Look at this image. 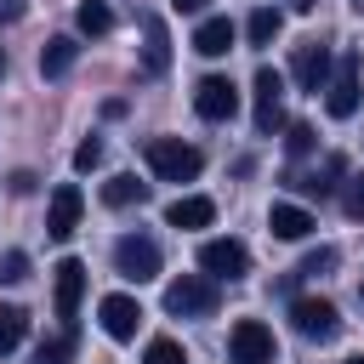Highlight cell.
I'll return each instance as SVG.
<instances>
[{"label": "cell", "instance_id": "16", "mask_svg": "<svg viewBox=\"0 0 364 364\" xmlns=\"http://www.w3.org/2000/svg\"><path fill=\"white\" fill-rule=\"evenodd\" d=\"M228 46H233V23H228V17H205V23L193 28V51H199V57H222Z\"/></svg>", "mask_w": 364, "mask_h": 364}, {"label": "cell", "instance_id": "7", "mask_svg": "<svg viewBox=\"0 0 364 364\" xmlns=\"http://www.w3.org/2000/svg\"><path fill=\"white\" fill-rule=\"evenodd\" d=\"M228 358L233 364H273V330L262 318H239L228 336Z\"/></svg>", "mask_w": 364, "mask_h": 364}, {"label": "cell", "instance_id": "34", "mask_svg": "<svg viewBox=\"0 0 364 364\" xmlns=\"http://www.w3.org/2000/svg\"><path fill=\"white\" fill-rule=\"evenodd\" d=\"M313 6H318V0H296V11H313Z\"/></svg>", "mask_w": 364, "mask_h": 364}, {"label": "cell", "instance_id": "12", "mask_svg": "<svg viewBox=\"0 0 364 364\" xmlns=\"http://www.w3.org/2000/svg\"><path fill=\"white\" fill-rule=\"evenodd\" d=\"M97 318H102V330L114 336V341H131L136 336V324H142V307H136V296H102L97 301Z\"/></svg>", "mask_w": 364, "mask_h": 364}, {"label": "cell", "instance_id": "22", "mask_svg": "<svg viewBox=\"0 0 364 364\" xmlns=\"http://www.w3.org/2000/svg\"><path fill=\"white\" fill-rule=\"evenodd\" d=\"M279 28H284V17H279L273 6H256V11H250V23H245V34H250V46H267V40L279 34Z\"/></svg>", "mask_w": 364, "mask_h": 364}, {"label": "cell", "instance_id": "36", "mask_svg": "<svg viewBox=\"0 0 364 364\" xmlns=\"http://www.w3.org/2000/svg\"><path fill=\"white\" fill-rule=\"evenodd\" d=\"M0 74H6V51H0Z\"/></svg>", "mask_w": 364, "mask_h": 364}, {"label": "cell", "instance_id": "11", "mask_svg": "<svg viewBox=\"0 0 364 364\" xmlns=\"http://www.w3.org/2000/svg\"><path fill=\"white\" fill-rule=\"evenodd\" d=\"M57 318H63V330H74V313H80V296H85V262H57Z\"/></svg>", "mask_w": 364, "mask_h": 364}, {"label": "cell", "instance_id": "5", "mask_svg": "<svg viewBox=\"0 0 364 364\" xmlns=\"http://www.w3.org/2000/svg\"><path fill=\"white\" fill-rule=\"evenodd\" d=\"M290 324H296V336H307V341H330V336L341 330L336 301H324V296H296V301H290Z\"/></svg>", "mask_w": 364, "mask_h": 364}, {"label": "cell", "instance_id": "26", "mask_svg": "<svg viewBox=\"0 0 364 364\" xmlns=\"http://www.w3.org/2000/svg\"><path fill=\"white\" fill-rule=\"evenodd\" d=\"M74 353V330H63V336H51V341H40V364H63Z\"/></svg>", "mask_w": 364, "mask_h": 364}, {"label": "cell", "instance_id": "10", "mask_svg": "<svg viewBox=\"0 0 364 364\" xmlns=\"http://www.w3.org/2000/svg\"><path fill=\"white\" fill-rule=\"evenodd\" d=\"M80 210H85L80 188H74V182H63V188L51 193V205H46V233H51V239H74V228H80Z\"/></svg>", "mask_w": 364, "mask_h": 364}, {"label": "cell", "instance_id": "9", "mask_svg": "<svg viewBox=\"0 0 364 364\" xmlns=\"http://www.w3.org/2000/svg\"><path fill=\"white\" fill-rule=\"evenodd\" d=\"M290 74L301 91H324V74H330V46L324 40H301L296 57H290Z\"/></svg>", "mask_w": 364, "mask_h": 364}, {"label": "cell", "instance_id": "19", "mask_svg": "<svg viewBox=\"0 0 364 364\" xmlns=\"http://www.w3.org/2000/svg\"><path fill=\"white\" fill-rule=\"evenodd\" d=\"M341 171H347V165H341V154H330V159H324V171H307V176H290V188H296V193H307V199H313V193L324 199V193L336 188L330 176H341Z\"/></svg>", "mask_w": 364, "mask_h": 364}, {"label": "cell", "instance_id": "28", "mask_svg": "<svg viewBox=\"0 0 364 364\" xmlns=\"http://www.w3.org/2000/svg\"><path fill=\"white\" fill-rule=\"evenodd\" d=\"M97 165H102V142H97V136H85V142L74 148V171H97Z\"/></svg>", "mask_w": 364, "mask_h": 364}, {"label": "cell", "instance_id": "8", "mask_svg": "<svg viewBox=\"0 0 364 364\" xmlns=\"http://www.w3.org/2000/svg\"><path fill=\"white\" fill-rule=\"evenodd\" d=\"M193 108H199V119H233L239 85H233L228 74H205V80L193 85Z\"/></svg>", "mask_w": 364, "mask_h": 364}, {"label": "cell", "instance_id": "15", "mask_svg": "<svg viewBox=\"0 0 364 364\" xmlns=\"http://www.w3.org/2000/svg\"><path fill=\"white\" fill-rule=\"evenodd\" d=\"M142 68L148 74H165L171 68V34L159 17H142Z\"/></svg>", "mask_w": 364, "mask_h": 364}, {"label": "cell", "instance_id": "37", "mask_svg": "<svg viewBox=\"0 0 364 364\" xmlns=\"http://www.w3.org/2000/svg\"><path fill=\"white\" fill-rule=\"evenodd\" d=\"M358 296H364V279H358Z\"/></svg>", "mask_w": 364, "mask_h": 364}, {"label": "cell", "instance_id": "13", "mask_svg": "<svg viewBox=\"0 0 364 364\" xmlns=\"http://www.w3.org/2000/svg\"><path fill=\"white\" fill-rule=\"evenodd\" d=\"M324 91H330L324 108H330L336 119H347V114L358 108V57H341V68H336V80H330Z\"/></svg>", "mask_w": 364, "mask_h": 364}, {"label": "cell", "instance_id": "25", "mask_svg": "<svg viewBox=\"0 0 364 364\" xmlns=\"http://www.w3.org/2000/svg\"><path fill=\"white\" fill-rule=\"evenodd\" d=\"M284 148H290L296 159H301V154H313V148H318V136H313V125H307V119H296V125H290V136H284Z\"/></svg>", "mask_w": 364, "mask_h": 364}, {"label": "cell", "instance_id": "4", "mask_svg": "<svg viewBox=\"0 0 364 364\" xmlns=\"http://www.w3.org/2000/svg\"><path fill=\"white\" fill-rule=\"evenodd\" d=\"M199 267H205L216 284H222V279L233 284V279L250 273V250H245L239 239H205V245H199Z\"/></svg>", "mask_w": 364, "mask_h": 364}, {"label": "cell", "instance_id": "17", "mask_svg": "<svg viewBox=\"0 0 364 364\" xmlns=\"http://www.w3.org/2000/svg\"><path fill=\"white\" fill-rule=\"evenodd\" d=\"M74 57H80V46H74L68 34H57V40H46V51H40V74H46V80H63V74L74 68Z\"/></svg>", "mask_w": 364, "mask_h": 364}, {"label": "cell", "instance_id": "23", "mask_svg": "<svg viewBox=\"0 0 364 364\" xmlns=\"http://www.w3.org/2000/svg\"><path fill=\"white\" fill-rule=\"evenodd\" d=\"M23 336H28V313H23V307H0V358H6Z\"/></svg>", "mask_w": 364, "mask_h": 364}, {"label": "cell", "instance_id": "29", "mask_svg": "<svg viewBox=\"0 0 364 364\" xmlns=\"http://www.w3.org/2000/svg\"><path fill=\"white\" fill-rule=\"evenodd\" d=\"M330 267H336V250L324 245V250H313V256H307V262H301L296 273H301V279H318V273H330Z\"/></svg>", "mask_w": 364, "mask_h": 364}, {"label": "cell", "instance_id": "6", "mask_svg": "<svg viewBox=\"0 0 364 364\" xmlns=\"http://www.w3.org/2000/svg\"><path fill=\"white\" fill-rule=\"evenodd\" d=\"M284 125V74L279 68H256V131L262 136H273Z\"/></svg>", "mask_w": 364, "mask_h": 364}, {"label": "cell", "instance_id": "21", "mask_svg": "<svg viewBox=\"0 0 364 364\" xmlns=\"http://www.w3.org/2000/svg\"><path fill=\"white\" fill-rule=\"evenodd\" d=\"M74 23H80V34H108V28H114V11H108L102 0H80Z\"/></svg>", "mask_w": 364, "mask_h": 364}, {"label": "cell", "instance_id": "35", "mask_svg": "<svg viewBox=\"0 0 364 364\" xmlns=\"http://www.w3.org/2000/svg\"><path fill=\"white\" fill-rule=\"evenodd\" d=\"M347 364H364V353H358V358H347Z\"/></svg>", "mask_w": 364, "mask_h": 364}, {"label": "cell", "instance_id": "3", "mask_svg": "<svg viewBox=\"0 0 364 364\" xmlns=\"http://www.w3.org/2000/svg\"><path fill=\"white\" fill-rule=\"evenodd\" d=\"M114 267H119V279L148 284V279H159V245H154L148 233H125V239L114 245Z\"/></svg>", "mask_w": 364, "mask_h": 364}, {"label": "cell", "instance_id": "31", "mask_svg": "<svg viewBox=\"0 0 364 364\" xmlns=\"http://www.w3.org/2000/svg\"><path fill=\"white\" fill-rule=\"evenodd\" d=\"M34 182H40L34 171H17V176H11V193H34Z\"/></svg>", "mask_w": 364, "mask_h": 364}, {"label": "cell", "instance_id": "27", "mask_svg": "<svg viewBox=\"0 0 364 364\" xmlns=\"http://www.w3.org/2000/svg\"><path fill=\"white\" fill-rule=\"evenodd\" d=\"M0 279H6V284H23V279H28V256H23V250H6V256H0Z\"/></svg>", "mask_w": 364, "mask_h": 364}, {"label": "cell", "instance_id": "32", "mask_svg": "<svg viewBox=\"0 0 364 364\" xmlns=\"http://www.w3.org/2000/svg\"><path fill=\"white\" fill-rule=\"evenodd\" d=\"M11 17H23V0H0V23H11Z\"/></svg>", "mask_w": 364, "mask_h": 364}, {"label": "cell", "instance_id": "30", "mask_svg": "<svg viewBox=\"0 0 364 364\" xmlns=\"http://www.w3.org/2000/svg\"><path fill=\"white\" fill-rule=\"evenodd\" d=\"M341 205H347V216H353V222H364V171H358V176H347V199H341Z\"/></svg>", "mask_w": 364, "mask_h": 364}, {"label": "cell", "instance_id": "38", "mask_svg": "<svg viewBox=\"0 0 364 364\" xmlns=\"http://www.w3.org/2000/svg\"><path fill=\"white\" fill-rule=\"evenodd\" d=\"M358 6H364V0H358Z\"/></svg>", "mask_w": 364, "mask_h": 364}, {"label": "cell", "instance_id": "24", "mask_svg": "<svg viewBox=\"0 0 364 364\" xmlns=\"http://www.w3.org/2000/svg\"><path fill=\"white\" fill-rule=\"evenodd\" d=\"M142 364H188V353H182L171 336H154V341H148V353H142Z\"/></svg>", "mask_w": 364, "mask_h": 364}, {"label": "cell", "instance_id": "1", "mask_svg": "<svg viewBox=\"0 0 364 364\" xmlns=\"http://www.w3.org/2000/svg\"><path fill=\"white\" fill-rule=\"evenodd\" d=\"M142 154H148V171H154L159 182H193V176L205 171V154H199L193 142H182V136H148Z\"/></svg>", "mask_w": 364, "mask_h": 364}, {"label": "cell", "instance_id": "14", "mask_svg": "<svg viewBox=\"0 0 364 364\" xmlns=\"http://www.w3.org/2000/svg\"><path fill=\"white\" fill-rule=\"evenodd\" d=\"M165 222H171V228H210V222H216V205H210L205 193H182V199L165 205Z\"/></svg>", "mask_w": 364, "mask_h": 364}, {"label": "cell", "instance_id": "18", "mask_svg": "<svg viewBox=\"0 0 364 364\" xmlns=\"http://www.w3.org/2000/svg\"><path fill=\"white\" fill-rule=\"evenodd\" d=\"M267 228H273L279 239H307V233H313V216H307L301 205H273V210H267Z\"/></svg>", "mask_w": 364, "mask_h": 364}, {"label": "cell", "instance_id": "20", "mask_svg": "<svg viewBox=\"0 0 364 364\" xmlns=\"http://www.w3.org/2000/svg\"><path fill=\"white\" fill-rule=\"evenodd\" d=\"M142 199H148V182H136V176H108L102 182V205H114V210L142 205Z\"/></svg>", "mask_w": 364, "mask_h": 364}, {"label": "cell", "instance_id": "33", "mask_svg": "<svg viewBox=\"0 0 364 364\" xmlns=\"http://www.w3.org/2000/svg\"><path fill=\"white\" fill-rule=\"evenodd\" d=\"M171 6H176V11H205L210 0H171Z\"/></svg>", "mask_w": 364, "mask_h": 364}, {"label": "cell", "instance_id": "2", "mask_svg": "<svg viewBox=\"0 0 364 364\" xmlns=\"http://www.w3.org/2000/svg\"><path fill=\"white\" fill-rule=\"evenodd\" d=\"M216 279L210 273H182V279H171L165 284V313L171 318H210L216 313Z\"/></svg>", "mask_w": 364, "mask_h": 364}]
</instances>
